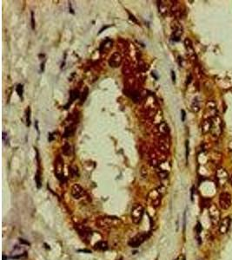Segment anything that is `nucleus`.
I'll return each instance as SVG.
<instances>
[{
	"label": "nucleus",
	"instance_id": "1",
	"mask_svg": "<svg viewBox=\"0 0 232 260\" xmlns=\"http://www.w3.org/2000/svg\"><path fill=\"white\" fill-rule=\"evenodd\" d=\"M151 236L150 232H142V233H138L137 234L135 237H133L132 239H130V240L129 241L128 245H130L132 248H137L139 247L140 245L143 243H144Z\"/></svg>",
	"mask_w": 232,
	"mask_h": 260
},
{
	"label": "nucleus",
	"instance_id": "2",
	"mask_svg": "<svg viewBox=\"0 0 232 260\" xmlns=\"http://www.w3.org/2000/svg\"><path fill=\"white\" fill-rule=\"evenodd\" d=\"M118 221L120 220L117 218H112V217L99 218L97 220V226L100 228H107V227H111L112 226H117Z\"/></svg>",
	"mask_w": 232,
	"mask_h": 260
},
{
	"label": "nucleus",
	"instance_id": "3",
	"mask_svg": "<svg viewBox=\"0 0 232 260\" xmlns=\"http://www.w3.org/2000/svg\"><path fill=\"white\" fill-rule=\"evenodd\" d=\"M144 209L141 205H135L131 209V219L135 224H139L143 219Z\"/></svg>",
	"mask_w": 232,
	"mask_h": 260
},
{
	"label": "nucleus",
	"instance_id": "4",
	"mask_svg": "<svg viewBox=\"0 0 232 260\" xmlns=\"http://www.w3.org/2000/svg\"><path fill=\"white\" fill-rule=\"evenodd\" d=\"M209 215H210L211 224L213 226L219 225V223L221 221V213H220L219 209L217 207V206H215V205H210V207H209Z\"/></svg>",
	"mask_w": 232,
	"mask_h": 260
},
{
	"label": "nucleus",
	"instance_id": "5",
	"mask_svg": "<svg viewBox=\"0 0 232 260\" xmlns=\"http://www.w3.org/2000/svg\"><path fill=\"white\" fill-rule=\"evenodd\" d=\"M231 195L229 193L223 192L219 196V206L223 210H227L231 206Z\"/></svg>",
	"mask_w": 232,
	"mask_h": 260
},
{
	"label": "nucleus",
	"instance_id": "6",
	"mask_svg": "<svg viewBox=\"0 0 232 260\" xmlns=\"http://www.w3.org/2000/svg\"><path fill=\"white\" fill-rule=\"evenodd\" d=\"M231 223V219L230 217H226L223 218L219 223V232L221 234H225L230 229Z\"/></svg>",
	"mask_w": 232,
	"mask_h": 260
},
{
	"label": "nucleus",
	"instance_id": "7",
	"mask_svg": "<svg viewBox=\"0 0 232 260\" xmlns=\"http://www.w3.org/2000/svg\"><path fill=\"white\" fill-rule=\"evenodd\" d=\"M121 62H122V57H121L120 54L118 52H115L110 57V58L109 60V64L112 68H117L121 64Z\"/></svg>",
	"mask_w": 232,
	"mask_h": 260
},
{
	"label": "nucleus",
	"instance_id": "8",
	"mask_svg": "<svg viewBox=\"0 0 232 260\" xmlns=\"http://www.w3.org/2000/svg\"><path fill=\"white\" fill-rule=\"evenodd\" d=\"M84 193V191L83 187L80 185L75 184L72 186V188H71V195H72V197L74 199H80L81 197H83Z\"/></svg>",
	"mask_w": 232,
	"mask_h": 260
},
{
	"label": "nucleus",
	"instance_id": "9",
	"mask_svg": "<svg viewBox=\"0 0 232 260\" xmlns=\"http://www.w3.org/2000/svg\"><path fill=\"white\" fill-rule=\"evenodd\" d=\"M212 127H213V119L210 118V117L205 119L202 123V133L203 134L209 133L211 130Z\"/></svg>",
	"mask_w": 232,
	"mask_h": 260
},
{
	"label": "nucleus",
	"instance_id": "10",
	"mask_svg": "<svg viewBox=\"0 0 232 260\" xmlns=\"http://www.w3.org/2000/svg\"><path fill=\"white\" fill-rule=\"evenodd\" d=\"M124 92H125L126 95H127L130 98H131L135 102H140L141 97H140L139 92L138 91V90H134V89H130V90H126Z\"/></svg>",
	"mask_w": 232,
	"mask_h": 260
},
{
	"label": "nucleus",
	"instance_id": "11",
	"mask_svg": "<svg viewBox=\"0 0 232 260\" xmlns=\"http://www.w3.org/2000/svg\"><path fill=\"white\" fill-rule=\"evenodd\" d=\"M94 248L95 250H98V251H106L108 249V244L105 241H99L95 244Z\"/></svg>",
	"mask_w": 232,
	"mask_h": 260
},
{
	"label": "nucleus",
	"instance_id": "12",
	"mask_svg": "<svg viewBox=\"0 0 232 260\" xmlns=\"http://www.w3.org/2000/svg\"><path fill=\"white\" fill-rule=\"evenodd\" d=\"M184 45H185L186 49L188 50L189 53H190L191 56L195 55L194 54V49H193V45H192V43L190 41L189 38H185L184 39Z\"/></svg>",
	"mask_w": 232,
	"mask_h": 260
},
{
	"label": "nucleus",
	"instance_id": "13",
	"mask_svg": "<svg viewBox=\"0 0 232 260\" xmlns=\"http://www.w3.org/2000/svg\"><path fill=\"white\" fill-rule=\"evenodd\" d=\"M75 132V127L74 126H69L65 128L64 134H63V137L67 138L71 136Z\"/></svg>",
	"mask_w": 232,
	"mask_h": 260
},
{
	"label": "nucleus",
	"instance_id": "14",
	"mask_svg": "<svg viewBox=\"0 0 232 260\" xmlns=\"http://www.w3.org/2000/svg\"><path fill=\"white\" fill-rule=\"evenodd\" d=\"M71 152H72L71 146L68 142H65L63 144V154L69 156L70 154H71Z\"/></svg>",
	"mask_w": 232,
	"mask_h": 260
},
{
	"label": "nucleus",
	"instance_id": "15",
	"mask_svg": "<svg viewBox=\"0 0 232 260\" xmlns=\"http://www.w3.org/2000/svg\"><path fill=\"white\" fill-rule=\"evenodd\" d=\"M79 92L77 90H72V91H71V94H70V96H71V99H70V102H69V103H68V105L69 104H71L73 101H75L76 99H77V97H79ZM67 105V106H68ZM67 106H65V108L67 107Z\"/></svg>",
	"mask_w": 232,
	"mask_h": 260
},
{
	"label": "nucleus",
	"instance_id": "16",
	"mask_svg": "<svg viewBox=\"0 0 232 260\" xmlns=\"http://www.w3.org/2000/svg\"><path fill=\"white\" fill-rule=\"evenodd\" d=\"M111 46H112V42H111L110 39L107 38V39L104 42V44H101L100 49H101V51H103V50H107V49H110L111 48Z\"/></svg>",
	"mask_w": 232,
	"mask_h": 260
},
{
	"label": "nucleus",
	"instance_id": "17",
	"mask_svg": "<svg viewBox=\"0 0 232 260\" xmlns=\"http://www.w3.org/2000/svg\"><path fill=\"white\" fill-rule=\"evenodd\" d=\"M158 130L160 133L164 134V135H167V133L169 132V128H168V126L165 122H162L159 126H158Z\"/></svg>",
	"mask_w": 232,
	"mask_h": 260
},
{
	"label": "nucleus",
	"instance_id": "18",
	"mask_svg": "<svg viewBox=\"0 0 232 260\" xmlns=\"http://www.w3.org/2000/svg\"><path fill=\"white\" fill-rule=\"evenodd\" d=\"M227 177H228L227 173H226L224 170H223V169H219V170L217 171V178H218V180L223 179V180H225L227 179Z\"/></svg>",
	"mask_w": 232,
	"mask_h": 260
},
{
	"label": "nucleus",
	"instance_id": "19",
	"mask_svg": "<svg viewBox=\"0 0 232 260\" xmlns=\"http://www.w3.org/2000/svg\"><path fill=\"white\" fill-rule=\"evenodd\" d=\"M191 109H192V111H193V112H195V113H197V112L200 110V105H199V102H198L197 99H195V100L193 101V102H192V105H191Z\"/></svg>",
	"mask_w": 232,
	"mask_h": 260
},
{
	"label": "nucleus",
	"instance_id": "20",
	"mask_svg": "<svg viewBox=\"0 0 232 260\" xmlns=\"http://www.w3.org/2000/svg\"><path fill=\"white\" fill-rule=\"evenodd\" d=\"M35 181H36V184H37V187L40 188L41 187V173H40L39 169L37 170V173L35 175Z\"/></svg>",
	"mask_w": 232,
	"mask_h": 260
},
{
	"label": "nucleus",
	"instance_id": "21",
	"mask_svg": "<svg viewBox=\"0 0 232 260\" xmlns=\"http://www.w3.org/2000/svg\"><path fill=\"white\" fill-rule=\"evenodd\" d=\"M206 107L208 109H210V110H215L216 107H217V105H216V102L215 101L213 100H210V101H208L207 103H206Z\"/></svg>",
	"mask_w": 232,
	"mask_h": 260
},
{
	"label": "nucleus",
	"instance_id": "22",
	"mask_svg": "<svg viewBox=\"0 0 232 260\" xmlns=\"http://www.w3.org/2000/svg\"><path fill=\"white\" fill-rule=\"evenodd\" d=\"M70 173H71V176L72 178H77L78 176V169H77V167H71Z\"/></svg>",
	"mask_w": 232,
	"mask_h": 260
},
{
	"label": "nucleus",
	"instance_id": "23",
	"mask_svg": "<svg viewBox=\"0 0 232 260\" xmlns=\"http://www.w3.org/2000/svg\"><path fill=\"white\" fill-rule=\"evenodd\" d=\"M88 93H89L88 89H87V88H85V89H84V91L82 93V95H81V97H80L81 103L84 102V101L86 100V98H87V96H88Z\"/></svg>",
	"mask_w": 232,
	"mask_h": 260
},
{
	"label": "nucleus",
	"instance_id": "24",
	"mask_svg": "<svg viewBox=\"0 0 232 260\" xmlns=\"http://www.w3.org/2000/svg\"><path fill=\"white\" fill-rule=\"evenodd\" d=\"M16 90H17V95H18L21 98H23V93H24V87H23V85H22V84H18V85L17 86Z\"/></svg>",
	"mask_w": 232,
	"mask_h": 260
},
{
	"label": "nucleus",
	"instance_id": "25",
	"mask_svg": "<svg viewBox=\"0 0 232 260\" xmlns=\"http://www.w3.org/2000/svg\"><path fill=\"white\" fill-rule=\"evenodd\" d=\"M26 124L29 127L31 125V108L28 107L26 110Z\"/></svg>",
	"mask_w": 232,
	"mask_h": 260
},
{
	"label": "nucleus",
	"instance_id": "26",
	"mask_svg": "<svg viewBox=\"0 0 232 260\" xmlns=\"http://www.w3.org/2000/svg\"><path fill=\"white\" fill-rule=\"evenodd\" d=\"M158 176L160 179L164 180V179H166L168 177V172L167 171H164V170H160L158 172Z\"/></svg>",
	"mask_w": 232,
	"mask_h": 260
},
{
	"label": "nucleus",
	"instance_id": "27",
	"mask_svg": "<svg viewBox=\"0 0 232 260\" xmlns=\"http://www.w3.org/2000/svg\"><path fill=\"white\" fill-rule=\"evenodd\" d=\"M195 73H196V76L198 77V78H201L202 76V72L201 68L198 65H196V67H195Z\"/></svg>",
	"mask_w": 232,
	"mask_h": 260
},
{
	"label": "nucleus",
	"instance_id": "28",
	"mask_svg": "<svg viewBox=\"0 0 232 260\" xmlns=\"http://www.w3.org/2000/svg\"><path fill=\"white\" fill-rule=\"evenodd\" d=\"M159 11H160L163 15H164V14L167 13V8H166L163 4H160V6H159Z\"/></svg>",
	"mask_w": 232,
	"mask_h": 260
},
{
	"label": "nucleus",
	"instance_id": "29",
	"mask_svg": "<svg viewBox=\"0 0 232 260\" xmlns=\"http://www.w3.org/2000/svg\"><path fill=\"white\" fill-rule=\"evenodd\" d=\"M31 28H32V30H34V29H35V20H34V13H33V11H31Z\"/></svg>",
	"mask_w": 232,
	"mask_h": 260
},
{
	"label": "nucleus",
	"instance_id": "30",
	"mask_svg": "<svg viewBox=\"0 0 232 260\" xmlns=\"http://www.w3.org/2000/svg\"><path fill=\"white\" fill-rule=\"evenodd\" d=\"M127 12H128V14H129V16H130V20H132V21H133L134 23H137V24H138V20H137V19L135 18V16H133V15H131V13H130V12H129V11H127Z\"/></svg>",
	"mask_w": 232,
	"mask_h": 260
},
{
	"label": "nucleus",
	"instance_id": "31",
	"mask_svg": "<svg viewBox=\"0 0 232 260\" xmlns=\"http://www.w3.org/2000/svg\"><path fill=\"white\" fill-rule=\"evenodd\" d=\"M141 173H142V175H143V178H145V177L147 176V171L145 170V168H144V167H143V168H142V170H141Z\"/></svg>",
	"mask_w": 232,
	"mask_h": 260
},
{
	"label": "nucleus",
	"instance_id": "32",
	"mask_svg": "<svg viewBox=\"0 0 232 260\" xmlns=\"http://www.w3.org/2000/svg\"><path fill=\"white\" fill-rule=\"evenodd\" d=\"M19 242L21 243V244H23V245H30V243L28 242V241H26V240H24V239H19Z\"/></svg>",
	"mask_w": 232,
	"mask_h": 260
},
{
	"label": "nucleus",
	"instance_id": "33",
	"mask_svg": "<svg viewBox=\"0 0 232 260\" xmlns=\"http://www.w3.org/2000/svg\"><path fill=\"white\" fill-rule=\"evenodd\" d=\"M189 156V141H186V158L188 159Z\"/></svg>",
	"mask_w": 232,
	"mask_h": 260
},
{
	"label": "nucleus",
	"instance_id": "34",
	"mask_svg": "<svg viewBox=\"0 0 232 260\" xmlns=\"http://www.w3.org/2000/svg\"><path fill=\"white\" fill-rule=\"evenodd\" d=\"M171 78H172V82H176V74L173 70H171Z\"/></svg>",
	"mask_w": 232,
	"mask_h": 260
},
{
	"label": "nucleus",
	"instance_id": "35",
	"mask_svg": "<svg viewBox=\"0 0 232 260\" xmlns=\"http://www.w3.org/2000/svg\"><path fill=\"white\" fill-rule=\"evenodd\" d=\"M196 229H197V233H200V231H201V230H202V226H201V225H200L199 223L197 224V226Z\"/></svg>",
	"mask_w": 232,
	"mask_h": 260
},
{
	"label": "nucleus",
	"instance_id": "36",
	"mask_svg": "<svg viewBox=\"0 0 232 260\" xmlns=\"http://www.w3.org/2000/svg\"><path fill=\"white\" fill-rule=\"evenodd\" d=\"M182 121L184 122V120H185V111L184 110V109H182Z\"/></svg>",
	"mask_w": 232,
	"mask_h": 260
},
{
	"label": "nucleus",
	"instance_id": "37",
	"mask_svg": "<svg viewBox=\"0 0 232 260\" xmlns=\"http://www.w3.org/2000/svg\"><path fill=\"white\" fill-rule=\"evenodd\" d=\"M191 79H192V76L191 75H189V77L187 78V82H186V84H189L190 82H191Z\"/></svg>",
	"mask_w": 232,
	"mask_h": 260
},
{
	"label": "nucleus",
	"instance_id": "38",
	"mask_svg": "<svg viewBox=\"0 0 232 260\" xmlns=\"http://www.w3.org/2000/svg\"><path fill=\"white\" fill-rule=\"evenodd\" d=\"M35 125H36V129H37V133L39 134V128H38V122H35Z\"/></svg>",
	"mask_w": 232,
	"mask_h": 260
},
{
	"label": "nucleus",
	"instance_id": "39",
	"mask_svg": "<svg viewBox=\"0 0 232 260\" xmlns=\"http://www.w3.org/2000/svg\"><path fill=\"white\" fill-rule=\"evenodd\" d=\"M151 75H152V77H155V79H156V80H157V78H158V77H157V76L156 75V71H152Z\"/></svg>",
	"mask_w": 232,
	"mask_h": 260
},
{
	"label": "nucleus",
	"instance_id": "40",
	"mask_svg": "<svg viewBox=\"0 0 232 260\" xmlns=\"http://www.w3.org/2000/svg\"><path fill=\"white\" fill-rule=\"evenodd\" d=\"M49 136H50V138H49V141H51V140H53L54 137H53V135H52L51 134H50V135H49Z\"/></svg>",
	"mask_w": 232,
	"mask_h": 260
},
{
	"label": "nucleus",
	"instance_id": "41",
	"mask_svg": "<svg viewBox=\"0 0 232 260\" xmlns=\"http://www.w3.org/2000/svg\"><path fill=\"white\" fill-rule=\"evenodd\" d=\"M230 183H231V185L232 186V175L230 177Z\"/></svg>",
	"mask_w": 232,
	"mask_h": 260
},
{
	"label": "nucleus",
	"instance_id": "42",
	"mask_svg": "<svg viewBox=\"0 0 232 260\" xmlns=\"http://www.w3.org/2000/svg\"><path fill=\"white\" fill-rule=\"evenodd\" d=\"M119 260H122V259H119Z\"/></svg>",
	"mask_w": 232,
	"mask_h": 260
}]
</instances>
